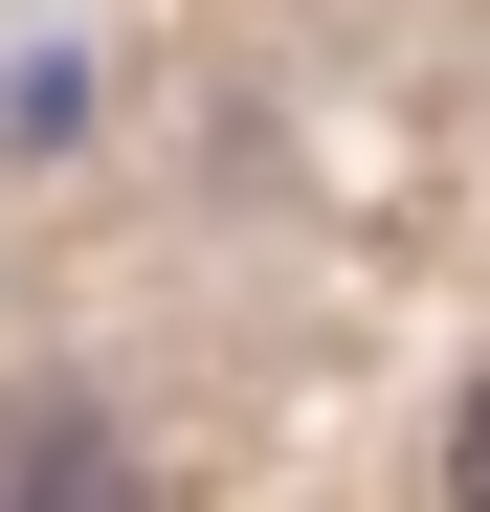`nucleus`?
Instances as JSON below:
<instances>
[{
  "instance_id": "obj_2",
  "label": "nucleus",
  "mask_w": 490,
  "mask_h": 512,
  "mask_svg": "<svg viewBox=\"0 0 490 512\" xmlns=\"http://www.w3.org/2000/svg\"><path fill=\"white\" fill-rule=\"evenodd\" d=\"M446 512H490V379H468V423H446Z\"/></svg>"
},
{
  "instance_id": "obj_1",
  "label": "nucleus",
  "mask_w": 490,
  "mask_h": 512,
  "mask_svg": "<svg viewBox=\"0 0 490 512\" xmlns=\"http://www.w3.org/2000/svg\"><path fill=\"white\" fill-rule=\"evenodd\" d=\"M0 512H156L112 401H0Z\"/></svg>"
}]
</instances>
